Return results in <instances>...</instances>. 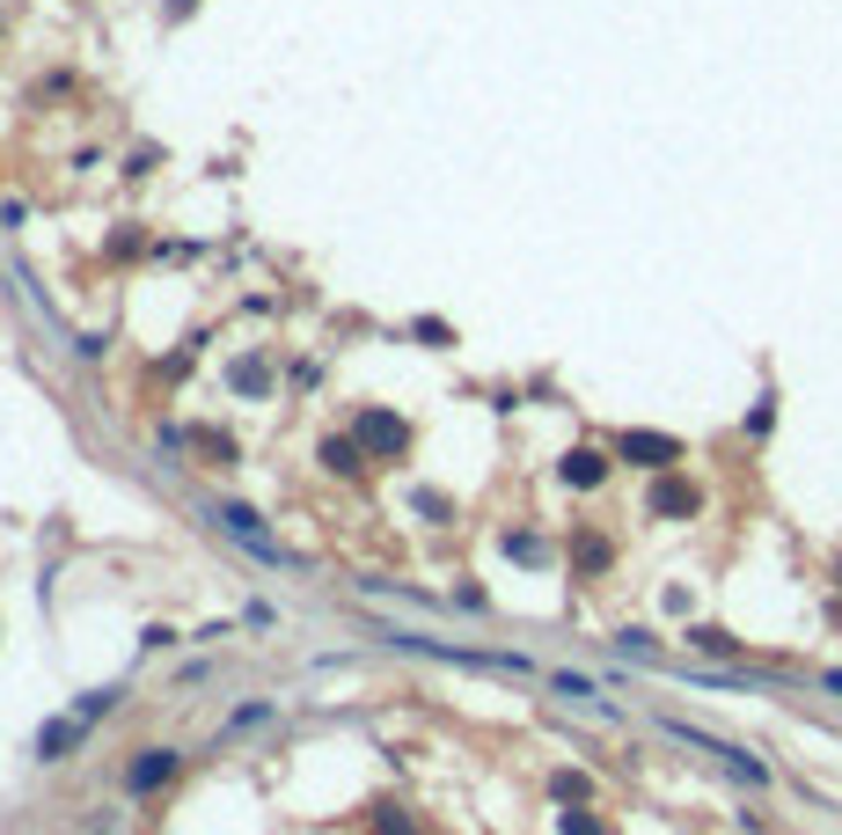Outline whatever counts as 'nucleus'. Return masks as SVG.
<instances>
[{"instance_id":"3","label":"nucleus","mask_w":842,"mask_h":835,"mask_svg":"<svg viewBox=\"0 0 842 835\" xmlns=\"http://www.w3.org/2000/svg\"><path fill=\"white\" fill-rule=\"evenodd\" d=\"M213 528H220V536H235L242 550H249V557H265V565H293L286 550L271 542L265 514H257V506H242V498H220V506H213Z\"/></svg>"},{"instance_id":"19","label":"nucleus","mask_w":842,"mask_h":835,"mask_svg":"<svg viewBox=\"0 0 842 835\" xmlns=\"http://www.w3.org/2000/svg\"><path fill=\"white\" fill-rule=\"evenodd\" d=\"M770 433H776V396L762 389V403L747 411V440H770Z\"/></svg>"},{"instance_id":"18","label":"nucleus","mask_w":842,"mask_h":835,"mask_svg":"<svg viewBox=\"0 0 842 835\" xmlns=\"http://www.w3.org/2000/svg\"><path fill=\"white\" fill-rule=\"evenodd\" d=\"M616 652L623 660H659V638L652 631H616Z\"/></svg>"},{"instance_id":"15","label":"nucleus","mask_w":842,"mask_h":835,"mask_svg":"<svg viewBox=\"0 0 842 835\" xmlns=\"http://www.w3.org/2000/svg\"><path fill=\"white\" fill-rule=\"evenodd\" d=\"M689 645H697V652H711V660H740V638H725L718 623H697V631H689Z\"/></svg>"},{"instance_id":"8","label":"nucleus","mask_w":842,"mask_h":835,"mask_svg":"<svg viewBox=\"0 0 842 835\" xmlns=\"http://www.w3.org/2000/svg\"><path fill=\"white\" fill-rule=\"evenodd\" d=\"M557 477H564L572 492H594V484H608V455L601 447H572V455L557 462Z\"/></svg>"},{"instance_id":"12","label":"nucleus","mask_w":842,"mask_h":835,"mask_svg":"<svg viewBox=\"0 0 842 835\" xmlns=\"http://www.w3.org/2000/svg\"><path fill=\"white\" fill-rule=\"evenodd\" d=\"M125 704V689L110 682V689H89V696H73V718H81V726H96V718H110Z\"/></svg>"},{"instance_id":"14","label":"nucleus","mask_w":842,"mask_h":835,"mask_svg":"<svg viewBox=\"0 0 842 835\" xmlns=\"http://www.w3.org/2000/svg\"><path fill=\"white\" fill-rule=\"evenodd\" d=\"M550 689H557V696H572V704H586V711H601V718H616V711H608V704H601V689L586 682V674H550Z\"/></svg>"},{"instance_id":"2","label":"nucleus","mask_w":842,"mask_h":835,"mask_svg":"<svg viewBox=\"0 0 842 835\" xmlns=\"http://www.w3.org/2000/svg\"><path fill=\"white\" fill-rule=\"evenodd\" d=\"M388 645L425 652V660H447V667H483V674H528L521 652H469V645H440V638H425V631H388Z\"/></svg>"},{"instance_id":"13","label":"nucleus","mask_w":842,"mask_h":835,"mask_svg":"<svg viewBox=\"0 0 842 835\" xmlns=\"http://www.w3.org/2000/svg\"><path fill=\"white\" fill-rule=\"evenodd\" d=\"M550 799H557V807H586V799H594V777H586V769H557Z\"/></svg>"},{"instance_id":"23","label":"nucleus","mask_w":842,"mask_h":835,"mask_svg":"<svg viewBox=\"0 0 842 835\" xmlns=\"http://www.w3.org/2000/svg\"><path fill=\"white\" fill-rule=\"evenodd\" d=\"M162 645H176V631H168V623H147V631H140V652H162Z\"/></svg>"},{"instance_id":"24","label":"nucleus","mask_w":842,"mask_h":835,"mask_svg":"<svg viewBox=\"0 0 842 835\" xmlns=\"http://www.w3.org/2000/svg\"><path fill=\"white\" fill-rule=\"evenodd\" d=\"M447 601H455V609H469V615H483V609H491V601H483V587H455Z\"/></svg>"},{"instance_id":"5","label":"nucleus","mask_w":842,"mask_h":835,"mask_svg":"<svg viewBox=\"0 0 842 835\" xmlns=\"http://www.w3.org/2000/svg\"><path fill=\"white\" fill-rule=\"evenodd\" d=\"M697 506H703L697 484H681V477H667V469L652 477V492H645V514H652V520H689Z\"/></svg>"},{"instance_id":"10","label":"nucleus","mask_w":842,"mask_h":835,"mask_svg":"<svg viewBox=\"0 0 842 835\" xmlns=\"http://www.w3.org/2000/svg\"><path fill=\"white\" fill-rule=\"evenodd\" d=\"M323 469H337V477H360V469H366L360 433H330V440H323Z\"/></svg>"},{"instance_id":"17","label":"nucleus","mask_w":842,"mask_h":835,"mask_svg":"<svg viewBox=\"0 0 842 835\" xmlns=\"http://www.w3.org/2000/svg\"><path fill=\"white\" fill-rule=\"evenodd\" d=\"M505 557H513V565H550V542L521 528V536H505Z\"/></svg>"},{"instance_id":"6","label":"nucleus","mask_w":842,"mask_h":835,"mask_svg":"<svg viewBox=\"0 0 842 835\" xmlns=\"http://www.w3.org/2000/svg\"><path fill=\"white\" fill-rule=\"evenodd\" d=\"M616 455L638 462V469H674V462H681V440H674V433H623Z\"/></svg>"},{"instance_id":"11","label":"nucleus","mask_w":842,"mask_h":835,"mask_svg":"<svg viewBox=\"0 0 842 835\" xmlns=\"http://www.w3.org/2000/svg\"><path fill=\"white\" fill-rule=\"evenodd\" d=\"M271 718H279V704H271V696H249V704H235V711H227L220 740H235V733H257V726H271Z\"/></svg>"},{"instance_id":"4","label":"nucleus","mask_w":842,"mask_h":835,"mask_svg":"<svg viewBox=\"0 0 842 835\" xmlns=\"http://www.w3.org/2000/svg\"><path fill=\"white\" fill-rule=\"evenodd\" d=\"M176 769H184V755H176V748H140V755L125 762V799H147V791H162Z\"/></svg>"},{"instance_id":"7","label":"nucleus","mask_w":842,"mask_h":835,"mask_svg":"<svg viewBox=\"0 0 842 835\" xmlns=\"http://www.w3.org/2000/svg\"><path fill=\"white\" fill-rule=\"evenodd\" d=\"M81 740H89V726H81L73 711L67 718H45V726H37V762H67Z\"/></svg>"},{"instance_id":"20","label":"nucleus","mask_w":842,"mask_h":835,"mask_svg":"<svg viewBox=\"0 0 842 835\" xmlns=\"http://www.w3.org/2000/svg\"><path fill=\"white\" fill-rule=\"evenodd\" d=\"M572 557H578V572H608V557H616V550H608L601 536H578V550H572Z\"/></svg>"},{"instance_id":"16","label":"nucleus","mask_w":842,"mask_h":835,"mask_svg":"<svg viewBox=\"0 0 842 835\" xmlns=\"http://www.w3.org/2000/svg\"><path fill=\"white\" fill-rule=\"evenodd\" d=\"M227 381H235L242 396H271V367H265V360H235V367H227Z\"/></svg>"},{"instance_id":"22","label":"nucleus","mask_w":842,"mask_h":835,"mask_svg":"<svg viewBox=\"0 0 842 835\" xmlns=\"http://www.w3.org/2000/svg\"><path fill=\"white\" fill-rule=\"evenodd\" d=\"M382 835H418V821H404V807H382V821H374Z\"/></svg>"},{"instance_id":"1","label":"nucleus","mask_w":842,"mask_h":835,"mask_svg":"<svg viewBox=\"0 0 842 835\" xmlns=\"http://www.w3.org/2000/svg\"><path fill=\"white\" fill-rule=\"evenodd\" d=\"M659 733L681 740V748H697V755H711L725 777H740L747 791H770V762L762 755H747V748H733V740H711V733H697V726H681V718H659Z\"/></svg>"},{"instance_id":"9","label":"nucleus","mask_w":842,"mask_h":835,"mask_svg":"<svg viewBox=\"0 0 842 835\" xmlns=\"http://www.w3.org/2000/svg\"><path fill=\"white\" fill-rule=\"evenodd\" d=\"M352 433H360V447H366V455H396V447H404V418L366 411L360 425H352Z\"/></svg>"},{"instance_id":"21","label":"nucleus","mask_w":842,"mask_h":835,"mask_svg":"<svg viewBox=\"0 0 842 835\" xmlns=\"http://www.w3.org/2000/svg\"><path fill=\"white\" fill-rule=\"evenodd\" d=\"M557 835H608V828L586 807H564V813H557Z\"/></svg>"}]
</instances>
